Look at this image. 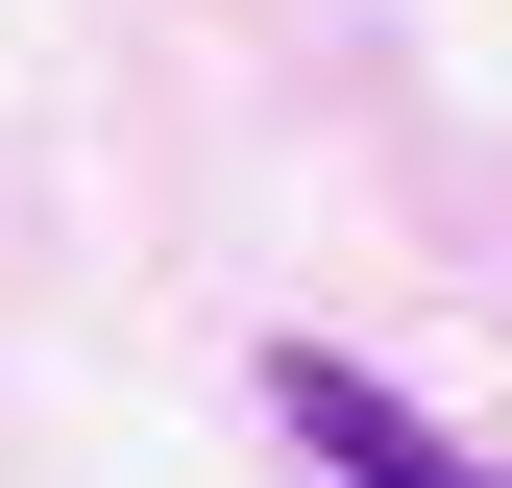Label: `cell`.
Returning <instances> with one entry per match:
<instances>
[{
  "instance_id": "1",
  "label": "cell",
  "mask_w": 512,
  "mask_h": 488,
  "mask_svg": "<svg viewBox=\"0 0 512 488\" xmlns=\"http://www.w3.org/2000/svg\"><path fill=\"white\" fill-rule=\"evenodd\" d=\"M269 415H293L342 488H512V464H464V440L391 391V366H342V342H269Z\"/></svg>"
}]
</instances>
